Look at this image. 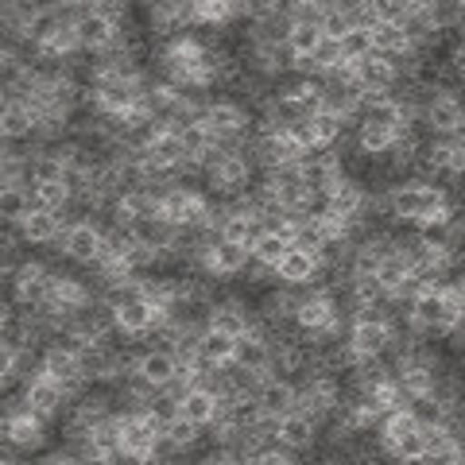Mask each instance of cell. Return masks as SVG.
Here are the masks:
<instances>
[{
    "label": "cell",
    "instance_id": "cell-1",
    "mask_svg": "<svg viewBox=\"0 0 465 465\" xmlns=\"http://www.w3.org/2000/svg\"><path fill=\"white\" fill-rule=\"evenodd\" d=\"M159 439H163V430L152 423L148 411L121 415V458L124 461H152Z\"/></svg>",
    "mask_w": 465,
    "mask_h": 465
},
{
    "label": "cell",
    "instance_id": "cell-2",
    "mask_svg": "<svg viewBox=\"0 0 465 465\" xmlns=\"http://www.w3.org/2000/svg\"><path fill=\"white\" fill-rule=\"evenodd\" d=\"M39 372L63 384L66 400H78L82 391H90V381H85V372H82V361L74 353H63V349H47L43 361H39Z\"/></svg>",
    "mask_w": 465,
    "mask_h": 465
},
{
    "label": "cell",
    "instance_id": "cell-3",
    "mask_svg": "<svg viewBox=\"0 0 465 465\" xmlns=\"http://www.w3.org/2000/svg\"><path fill=\"white\" fill-rule=\"evenodd\" d=\"M101 244H105V229L97 222H78L66 229L63 237V256L70 264H82V268H94L97 256H101Z\"/></svg>",
    "mask_w": 465,
    "mask_h": 465
},
{
    "label": "cell",
    "instance_id": "cell-4",
    "mask_svg": "<svg viewBox=\"0 0 465 465\" xmlns=\"http://www.w3.org/2000/svg\"><path fill=\"white\" fill-rule=\"evenodd\" d=\"M423 121H427L434 140H454L461 128H465V105H461V97L458 94H439L423 109Z\"/></svg>",
    "mask_w": 465,
    "mask_h": 465
},
{
    "label": "cell",
    "instance_id": "cell-5",
    "mask_svg": "<svg viewBox=\"0 0 465 465\" xmlns=\"http://www.w3.org/2000/svg\"><path fill=\"white\" fill-rule=\"evenodd\" d=\"M63 403H66V391H63V384H58V381H51V376L35 372L32 381L24 384V411L39 415L43 423L63 411Z\"/></svg>",
    "mask_w": 465,
    "mask_h": 465
},
{
    "label": "cell",
    "instance_id": "cell-6",
    "mask_svg": "<svg viewBox=\"0 0 465 465\" xmlns=\"http://www.w3.org/2000/svg\"><path fill=\"white\" fill-rule=\"evenodd\" d=\"M275 439H280V446L283 450H311L318 439H322V427L314 423L311 415H302V411H291V415H283L280 423H275Z\"/></svg>",
    "mask_w": 465,
    "mask_h": 465
},
{
    "label": "cell",
    "instance_id": "cell-7",
    "mask_svg": "<svg viewBox=\"0 0 465 465\" xmlns=\"http://www.w3.org/2000/svg\"><path fill=\"white\" fill-rule=\"evenodd\" d=\"M396 82H400V70L384 54H369L365 63H357V85L365 90V97L391 94V90H396Z\"/></svg>",
    "mask_w": 465,
    "mask_h": 465
},
{
    "label": "cell",
    "instance_id": "cell-8",
    "mask_svg": "<svg viewBox=\"0 0 465 465\" xmlns=\"http://www.w3.org/2000/svg\"><path fill=\"white\" fill-rule=\"evenodd\" d=\"M206 124L213 128V136H217V140L249 136V109L237 105V101H210Z\"/></svg>",
    "mask_w": 465,
    "mask_h": 465
},
{
    "label": "cell",
    "instance_id": "cell-9",
    "mask_svg": "<svg viewBox=\"0 0 465 465\" xmlns=\"http://www.w3.org/2000/svg\"><path fill=\"white\" fill-rule=\"evenodd\" d=\"M252 264V249H244V244H213L210 256H206V272L217 275V280H237V275H244Z\"/></svg>",
    "mask_w": 465,
    "mask_h": 465
},
{
    "label": "cell",
    "instance_id": "cell-10",
    "mask_svg": "<svg viewBox=\"0 0 465 465\" xmlns=\"http://www.w3.org/2000/svg\"><path fill=\"white\" fill-rule=\"evenodd\" d=\"M365 202H369L365 183L353 179V174H345V179L330 191V213L341 217V222H361V213H365Z\"/></svg>",
    "mask_w": 465,
    "mask_h": 465
},
{
    "label": "cell",
    "instance_id": "cell-11",
    "mask_svg": "<svg viewBox=\"0 0 465 465\" xmlns=\"http://www.w3.org/2000/svg\"><path fill=\"white\" fill-rule=\"evenodd\" d=\"M318 272H322V260H318L314 252L291 249L280 264H275V283L280 287H302V283H311Z\"/></svg>",
    "mask_w": 465,
    "mask_h": 465
},
{
    "label": "cell",
    "instance_id": "cell-12",
    "mask_svg": "<svg viewBox=\"0 0 465 465\" xmlns=\"http://www.w3.org/2000/svg\"><path fill=\"white\" fill-rule=\"evenodd\" d=\"M256 400H260V407H264L268 419H283L291 411H299V388H295V381H280V376H268L264 388L256 391Z\"/></svg>",
    "mask_w": 465,
    "mask_h": 465
},
{
    "label": "cell",
    "instance_id": "cell-13",
    "mask_svg": "<svg viewBox=\"0 0 465 465\" xmlns=\"http://www.w3.org/2000/svg\"><path fill=\"white\" fill-rule=\"evenodd\" d=\"M136 372H143L159 391H163L171 381H179L183 376V365H179V357H174L171 349H143L140 361H136Z\"/></svg>",
    "mask_w": 465,
    "mask_h": 465
},
{
    "label": "cell",
    "instance_id": "cell-14",
    "mask_svg": "<svg viewBox=\"0 0 465 465\" xmlns=\"http://www.w3.org/2000/svg\"><path fill=\"white\" fill-rule=\"evenodd\" d=\"M5 442L16 446V450L43 446V419L32 411H8L5 415Z\"/></svg>",
    "mask_w": 465,
    "mask_h": 465
},
{
    "label": "cell",
    "instance_id": "cell-15",
    "mask_svg": "<svg viewBox=\"0 0 465 465\" xmlns=\"http://www.w3.org/2000/svg\"><path fill=\"white\" fill-rule=\"evenodd\" d=\"M349 349H353V357L361 361H376L388 353L391 345V326H349Z\"/></svg>",
    "mask_w": 465,
    "mask_h": 465
},
{
    "label": "cell",
    "instance_id": "cell-16",
    "mask_svg": "<svg viewBox=\"0 0 465 465\" xmlns=\"http://www.w3.org/2000/svg\"><path fill=\"white\" fill-rule=\"evenodd\" d=\"M179 411H183V419H191V423H198V427H213L217 411H222V396L210 391L206 384H194L191 391H186V400L179 403Z\"/></svg>",
    "mask_w": 465,
    "mask_h": 465
},
{
    "label": "cell",
    "instance_id": "cell-17",
    "mask_svg": "<svg viewBox=\"0 0 465 465\" xmlns=\"http://www.w3.org/2000/svg\"><path fill=\"white\" fill-rule=\"evenodd\" d=\"M272 341L264 338V333H252L249 330V338H241L237 341V353H232V365L237 369H249V372H264L268 376V369H272Z\"/></svg>",
    "mask_w": 465,
    "mask_h": 465
},
{
    "label": "cell",
    "instance_id": "cell-18",
    "mask_svg": "<svg viewBox=\"0 0 465 465\" xmlns=\"http://www.w3.org/2000/svg\"><path fill=\"white\" fill-rule=\"evenodd\" d=\"M35 113L32 105H24V101H5V113H0V136L8 143L16 140H32L35 136Z\"/></svg>",
    "mask_w": 465,
    "mask_h": 465
},
{
    "label": "cell",
    "instance_id": "cell-19",
    "mask_svg": "<svg viewBox=\"0 0 465 465\" xmlns=\"http://www.w3.org/2000/svg\"><path fill=\"white\" fill-rule=\"evenodd\" d=\"M232 353H237V341L225 338V333H217V330H206L198 338V357L202 361H210L213 369H225L232 365Z\"/></svg>",
    "mask_w": 465,
    "mask_h": 465
},
{
    "label": "cell",
    "instance_id": "cell-20",
    "mask_svg": "<svg viewBox=\"0 0 465 465\" xmlns=\"http://www.w3.org/2000/svg\"><path fill=\"white\" fill-rule=\"evenodd\" d=\"M391 206H396V222L419 225V217H423V186H415V183L396 186L391 191Z\"/></svg>",
    "mask_w": 465,
    "mask_h": 465
},
{
    "label": "cell",
    "instance_id": "cell-21",
    "mask_svg": "<svg viewBox=\"0 0 465 465\" xmlns=\"http://www.w3.org/2000/svg\"><path fill=\"white\" fill-rule=\"evenodd\" d=\"M407 51H411V43H407L400 24H376V32H372V54H384V58L396 63V58H403Z\"/></svg>",
    "mask_w": 465,
    "mask_h": 465
},
{
    "label": "cell",
    "instance_id": "cell-22",
    "mask_svg": "<svg viewBox=\"0 0 465 465\" xmlns=\"http://www.w3.org/2000/svg\"><path fill=\"white\" fill-rule=\"evenodd\" d=\"M407 280H411V264H407L403 256L391 252V256L381 260V268H376V283L384 287V295H388V299H396Z\"/></svg>",
    "mask_w": 465,
    "mask_h": 465
},
{
    "label": "cell",
    "instance_id": "cell-23",
    "mask_svg": "<svg viewBox=\"0 0 465 465\" xmlns=\"http://www.w3.org/2000/svg\"><path fill=\"white\" fill-rule=\"evenodd\" d=\"M27 213H32V191L27 186H5L0 191V217L8 225H24Z\"/></svg>",
    "mask_w": 465,
    "mask_h": 465
},
{
    "label": "cell",
    "instance_id": "cell-24",
    "mask_svg": "<svg viewBox=\"0 0 465 465\" xmlns=\"http://www.w3.org/2000/svg\"><path fill=\"white\" fill-rule=\"evenodd\" d=\"M411 430H419V419H415L411 407H400V411H391V415L381 419V446L391 450L403 434H411Z\"/></svg>",
    "mask_w": 465,
    "mask_h": 465
},
{
    "label": "cell",
    "instance_id": "cell-25",
    "mask_svg": "<svg viewBox=\"0 0 465 465\" xmlns=\"http://www.w3.org/2000/svg\"><path fill=\"white\" fill-rule=\"evenodd\" d=\"M291 249H295V244H291L287 237H280V232H268V229H264V232L256 237V244H252V260H256V264H264V268H275Z\"/></svg>",
    "mask_w": 465,
    "mask_h": 465
},
{
    "label": "cell",
    "instance_id": "cell-26",
    "mask_svg": "<svg viewBox=\"0 0 465 465\" xmlns=\"http://www.w3.org/2000/svg\"><path fill=\"white\" fill-rule=\"evenodd\" d=\"M391 143H396V133H388V128L357 124V148H361V155L381 159V155H388V152H391Z\"/></svg>",
    "mask_w": 465,
    "mask_h": 465
},
{
    "label": "cell",
    "instance_id": "cell-27",
    "mask_svg": "<svg viewBox=\"0 0 465 465\" xmlns=\"http://www.w3.org/2000/svg\"><path fill=\"white\" fill-rule=\"evenodd\" d=\"M311 133H314V148H333V143H338L341 136H345V121L341 116H333V113H314L311 116Z\"/></svg>",
    "mask_w": 465,
    "mask_h": 465
},
{
    "label": "cell",
    "instance_id": "cell-28",
    "mask_svg": "<svg viewBox=\"0 0 465 465\" xmlns=\"http://www.w3.org/2000/svg\"><path fill=\"white\" fill-rule=\"evenodd\" d=\"M179 136H183V148H186V159H202L210 148H217V136H213V128L206 121H198V124H186L179 128Z\"/></svg>",
    "mask_w": 465,
    "mask_h": 465
},
{
    "label": "cell",
    "instance_id": "cell-29",
    "mask_svg": "<svg viewBox=\"0 0 465 465\" xmlns=\"http://www.w3.org/2000/svg\"><path fill=\"white\" fill-rule=\"evenodd\" d=\"M384 454H388V458H396V461H403V465L423 461V458H427V434H423V427L411 430V434H403V439L391 446V450H384Z\"/></svg>",
    "mask_w": 465,
    "mask_h": 465
},
{
    "label": "cell",
    "instance_id": "cell-30",
    "mask_svg": "<svg viewBox=\"0 0 465 465\" xmlns=\"http://www.w3.org/2000/svg\"><path fill=\"white\" fill-rule=\"evenodd\" d=\"M27 171H32V183L35 186H51V183H63L66 179V163L63 159H54L47 152H39L32 163H27Z\"/></svg>",
    "mask_w": 465,
    "mask_h": 465
},
{
    "label": "cell",
    "instance_id": "cell-31",
    "mask_svg": "<svg viewBox=\"0 0 465 465\" xmlns=\"http://www.w3.org/2000/svg\"><path fill=\"white\" fill-rule=\"evenodd\" d=\"M322 27H291V35H287V47L295 58H314L318 51V43H322Z\"/></svg>",
    "mask_w": 465,
    "mask_h": 465
},
{
    "label": "cell",
    "instance_id": "cell-32",
    "mask_svg": "<svg viewBox=\"0 0 465 465\" xmlns=\"http://www.w3.org/2000/svg\"><path fill=\"white\" fill-rule=\"evenodd\" d=\"M232 16H237V5H225V0H210V5H194V24H206V27H225Z\"/></svg>",
    "mask_w": 465,
    "mask_h": 465
},
{
    "label": "cell",
    "instance_id": "cell-33",
    "mask_svg": "<svg viewBox=\"0 0 465 465\" xmlns=\"http://www.w3.org/2000/svg\"><path fill=\"white\" fill-rule=\"evenodd\" d=\"M341 54L345 63H365V58L372 54V32H361V27H353V32L341 35Z\"/></svg>",
    "mask_w": 465,
    "mask_h": 465
},
{
    "label": "cell",
    "instance_id": "cell-34",
    "mask_svg": "<svg viewBox=\"0 0 465 465\" xmlns=\"http://www.w3.org/2000/svg\"><path fill=\"white\" fill-rule=\"evenodd\" d=\"M202 430H206V427H198V423H191V419H183V415H179L163 434H167V439L179 446V450H194V446L202 442Z\"/></svg>",
    "mask_w": 465,
    "mask_h": 465
},
{
    "label": "cell",
    "instance_id": "cell-35",
    "mask_svg": "<svg viewBox=\"0 0 465 465\" xmlns=\"http://www.w3.org/2000/svg\"><path fill=\"white\" fill-rule=\"evenodd\" d=\"M345 32H353V24H349V12H345V5H326V16H322V35H330V39H341Z\"/></svg>",
    "mask_w": 465,
    "mask_h": 465
},
{
    "label": "cell",
    "instance_id": "cell-36",
    "mask_svg": "<svg viewBox=\"0 0 465 465\" xmlns=\"http://www.w3.org/2000/svg\"><path fill=\"white\" fill-rule=\"evenodd\" d=\"M314 63H318V70H322V74H326V70H333V66H341L345 63V54H341V39H322V43H318V51H314Z\"/></svg>",
    "mask_w": 465,
    "mask_h": 465
},
{
    "label": "cell",
    "instance_id": "cell-37",
    "mask_svg": "<svg viewBox=\"0 0 465 465\" xmlns=\"http://www.w3.org/2000/svg\"><path fill=\"white\" fill-rule=\"evenodd\" d=\"M376 20L381 24H403L407 20V8L411 5H403V0H376Z\"/></svg>",
    "mask_w": 465,
    "mask_h": 465
},
{
    "label": "cell",
    "instance_id": "cell-38",
    "mask_svg": "<svg viewBox=\"0 0 465 465\" xmlns=\"http://www.w3.org/2000/svg\"><path fill=\"white\" fill-rule=\"evenodd\" d=\"M345 12H349V24L361 27V32H376V24H381L372 5H345Z\"/></svg>",
    "mask_w": 465,
    "mask_h": 465
},
{
    "label": "cell",
    "instance_id": "cell-39",
    "mask_svg": "<svg viewBox=\"0 0 465 465\" xmlns=\"http://www.w3.org/2000/svg\"><path fill=\"white\" fill-rule=\"evenodd\" d=\"M252 465H299V461L291 458V450L272 446V450H264V454H256V458H252Z\"/></svg>",
    "mask_w": 465,
    "mask_h": 465
},
{
    "label": "cell",
    "instance_id": "cell-40",
    "mask_svg": "<svg viewBox=\"0 0 465 465\" xmlns=\"http://www.w3.org/2000/svg\"><path fill=\"white\" fill-rule=\"evenodd\" d=\"M423 465H465V454H461V446H450L442 454H427Z\"/></svg>",
    "mask_w": 465,
    "mask_h": 465
},
{
    "label": "cell",
    "instance_id": "cell-41",
    "mask_svg": "<svg viewBox=\"0 0 465 465\" xmlns=\"http://www.w3.org/2000/svg\"><path fill=\"white\" fill-rule=\"evenodd\" d=\"M43 465H85V461L74 454V450H58V454H51Z\"/></svg>",
    "mask_w": 465,
    "mask_h": 465
},
{
    "label": "cell",
    "instance_id": "cell-42",
    "mask_svg": "<svg viewBox=\"0 0 465 465\" xmlns=\"http://www.w3.org/2000/svg\"><path fill=\"white\" fill-rule=\"evenodd\" d=\"M85 465H116V458H109V454H90V458H85Z\"/></svg>",
    "mask_w": 465,
    "mask_h": 465
},
{
    "label": "cell",
    "instance_id": "cell-43",
    "mask_svg": "<svg viewBox=\"0 0 465 465\" xmlns=\"http://www.w3.org/2000/svg\"><path fill=\"white\" fill-rule=\"evenodd\" d=\"M454 287L461 291V299H465V272H461V280H454Z\"/></svg>",
    "mask_w": 465,
    "mask_h": 465
},
{
    "label": "cell",
    "instance_id": "cell-44",
    "mask_svg": "<svg viewBox=\"0 0 465 465\" xmlns=\"http://www.w3.org/2000/svg\"><path fill=\"white\" fill-rule=\"evenodd\" d=\"M0 465H20V461H16V458H5V461H0Z\"/></svg>",
    "mask_w": 465,
    "mask_h": 465
},
{
    "label": "cell",
    "instance_id": "cell-45",
    "mask_svg": "<svg viewBox=\"0 0 465 465\" xmlns=\"http://www.w3.org/2000/svg\"><path fill=\"white\" fill-rule=\"evenodd\" d=\"M461 326H465V318H461Z\"/></svg>",
    "mask_w": 465,
    "mask_h": 465
}]
</instances>
